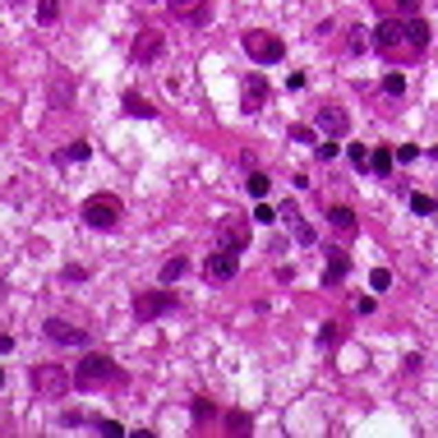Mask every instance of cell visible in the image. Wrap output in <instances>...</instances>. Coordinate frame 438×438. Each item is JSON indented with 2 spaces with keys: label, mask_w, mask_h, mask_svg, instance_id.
Returning <instances> with one entry per match:
<instances>
[{
  "label": "cell",
  "mask_w": 438,
  "mask_h": 438,
  "mask_svg": "<svg viewBox=\"0 0 438 438\" xmlns=\"http://www.w3.org/2000/svg\"><path fill=\"white\" fill-rule=\"evenodd\" d=\"M125 111H129V116H138V121H148V116H157V111H152V102H143L138 92H125Z\"/></svg>",
  "instance_id": "9a60e30c"
},
{
  "label": "cell",
  "mask_w": 438,
  "mask_h": 438,
  "mask_svg": "<svg viewBox=\"0 0 438 438\" xmlns=\"http://www.w3.org/2000/svg\"><path fill=\"white\" fill-rule=\"evenodd\" d=\"M337 152H342V148H337V138H323V143H318V152H314V157H318V162H333Z\"/></svg>",
  "instance_id": "d4e9b609"
},
{
  "label": "cell",
  "mask_w": 438,
  "mask_h": 438,
  "mask_svg": "<svg viewBox=\"0 0 438 438\" xmlns=\"http://www.w3.org/2000/svg\"><path fill=\"white\" fill-rule=\"evenodd\" d=\"M393 157L406 167V162H415V157H420V148H415V143H402V148H393Z\"/></svg>",
  "instance_id": "4316f807"
},
{
  "label": "cell",
  "mask_w": 438,
  "mask_h": 438,
  "mask_svg": "<svg viewBox=\"0 0 438 438\" xmlns=\"http://www.w3.org/2000/svg\"><path fill=\"white\" fill-rule=\"evenodd\" d=\"M227 429H231V434H244V429H249V415H240V410L227 415Z\"/></svg>",
  "instance_id": "83f0119b"
},
{
  "label": "cell",
  "mask_w": 438,
  "mask_h": 438,
  "mask_svg": "<svg viewBox=\"0 0 438 438\" xmlns=\"http://www.w3.org/2000/svg\"><path fill=\"white\" fill-rule=\"evenodd\" d=\"M393 167H397L393 148H374V152H369V171H374V176H388Z\"/></svg>",
  "instance_id": "7c38bea8"
},
{
  "label": "cell",
  "mask_w": 438,
  "mask_h": 438,
  "mask_svg": "<svg viewBox=\"0 0 438 438\" xmlns=\"http://www.w3.org/2000/svg\"><path fill=\"white\" fill-rule=\"evenodd\" d=\"M88 157H92V148L83 143V138H79V143H70V148H61V162H88Z\"/></svg>",
  "instance_id": "d6986e66"
},
{
  "label": "cell",
  "mask_w": 438,
  "mask_h": 438,
  "mask_svg": "<svg viewBox=\"0 0 438 438\" xmlns=\"http://www.w3.org/2000/svg\"><path fill=\"white\" fill-rule=\"evenodd\" d=\"M217 410H212V402H194V420H212Z\"/></svg>",
  "instance_id": "4dcf8cb0"
},
{
  "label": "cell",
  "mask_w": 438,
  "mask_h": 438,
  "mask_svg": "<svg viewBox=\"0 0 438 438\" xmlns=\"http://www.w3.org/2000/svg\"><path fill=\"white\" fill-rule=\"evenodd\" d=\"M0 388H5V369H0Z\"/></svg>",
  "instance_id": "d590c367"
},
{
  "label": "cell",
  "mask_w": 438,
  "mask_h": 438,
  "mask_svg": "<svg viewBox=\"0 0 438 438\" xmlns=\"http://www.w3.org/2000/svg\"><path fill=\"white\" fill-rule=\"evenodd\" d=\"M369 286H374V291H388V286H393V272H388V268H374V272H369Z\"/></svg>",
  "instance_id": "603a6c76"
},
{
  "label": "cell",
  "mask_w": 438,
  "mask_h": 438,
  "mask_svg": "<svg viewBox=\"0 0 438 438\" xmlns=\"http://www.w3.org/2000/svg\"><path fill=\"white\" fill-rule=\"evenodd\" d=\"M244 51H249V61H258V65H277L282 56H286V46L277 42L272 32H263V28L244 32Z\"/></svg>",
  "instance_id": "3957f363"
},
{
  "label": "cell",
  "mask_w": 438,
  "mask_h": 438,
  "mask_svg": "<svg viewBox=\"0 0 438 438\" xmlns=\"http://www.w3.org/2000/svg\"><path fill=\"white\" fill-rule=\"evenodd\" d=\"M46 337H51L56 346H83V328L65 323V318H46Z\"/></svg>",
  "instance_id": "9c48e42d"
},
{
  "label": "cell",
  "mask_w": 438,
  "mask_h": 438,
  "mask_svg": "<svg viewBox=\"0 0 438 438\" xmlns=\"http://www.w3.org/2000/svg\"><path fill=\"white\" fill-rule=\"evenodd\" d=\"M244 244H249V231H244V222H231V227H227V249H236V254H240Z\"/></svg>",
  "instance_id": "e0dca14e"
},
{
  "label": "cell",
  "mask_w": 438,
  "mask_h": 438,
  "mask_svg": "<svg viewBox=\"0 0 438 438\" xmlns=\"http://www.w3.org/2000/svg\"><path fill=\"white\" fill-rule=\"evenodd\" d=\"M0 351H14V337L10 333H0Z\"/></svg>",
  "instance_id": "e575fe53"
},
{
  "label": "cell",
  "mask_w": 438,
  "mask_h": 438,
  "mask_svg": "<svg viewBox=\"0 0 438 438\" xmlns=\"http://www.w3.org/2000/svg\"><path fill=\"white\" fill-rule=\"evenodd\" d=\"M383 92H388V97H402V92H406V79H402V74H388V79H383Z\"/></svg>",
  "instance_id": "cb8c5ba5"
},
{
  "label": "cell",
  "mask_w": 438,
  "mask_h": 438,
  "mask_svg": "<svg viewBox=\"0 0 438 438\" xmlns=\"http://www.w3.org/2000/svg\"><path fill=\"white\" fill-rule=\"evenodd\" d=\"M374 42L383 46V51H393L397 42H406V23H402V19H383L378 32H374Z\"/></svg>",
  "instance_id": "30bf717a"
},
{
  "label": "cell",
  "mask_w": 438,
  "mask_h": 438,
  "mask_svg": "<svg viewBox=\"0 0 438 438\" xmlns=\"http://www.w3.org/2000/svg\"><path fill=\"white\" fill-rule=\"evenodd\" d=\"M263 97H268V88H263V79H249V83H244V106L254 111V106H263Z\"/></svg>",
  "instance_id": "ac0fdd59"
},
{
  "label": "cell",
  "mask_w": 438,
  "mask_h": 438,
  "mask_svg": "<svg viewBox=\"0 0 438 438\" xmlns=\"http://www.w3.org/2000/svg\"><path fill=\"white\" fill-rule=\"evenodd\" d=\"M291 138H295V143H314V129H309V125H295Z\"/></svg>",
  "instance_id": "f546056e"
},
{
  "label": "cell",
  "mask_w": 438,
  "mask_h": 438,
  "mask_svg": "<svg viewBox=\"0 0 438 438\" xmlns=\"http://www.w3.org/2000/svg\"><path fill=\"white\" fill-rule=\"evenodd\" d=\"M70 383H74V374L61 369V364H42V369H32V393H37V397H65V393H70Z\"/></svg>",
  "instance_id": "7a4b0ae2"
},
{
  "label": "cell",
  "mask_w": 438,
  "mask_h": 438,
  "mask_svg": "<svg viewBox=\"0 0 438 438\" xmlns=\"http://www.w3.org/2000/svg\"><path fill=\"white\" fill-rule=\"evenodd\" d=\"M171 5H176V14H180V10H194V5H203V0H171Z\"/></svg>",
  "instance_id": "836d02e7"
},
{
  "label": "cell",
  "mask_w": 438,
  "mask_h": 438,
  "mask_svg": "<svg viewBox=\"0 0 438 438\" xmlns=\"http://www.w3.org/2000/svg\"><path fill=\"white\" fill-rule=\"evenodd\" d=\"M397 5H402V14H406V19L415 14V10H420V0H397Z\"/></svg>",
  "instance_id": "d6a6232c"
},
{
  "label": "cell",
  "mask_w": 438,
  "mask_h": 438,
  "mask_svg": "<svg viewBox=\"0 0 438 438\" xmlns=\"http://www.w3.org/2000/svg\"><path fill=\"white\" fill-rule=\"evenodd\" d=\"M97 429H102L106 438H121V434H125V429H121V424H116V420H102V424H97Z\"/></svg>",
  "instance_id": "1f68e13d"
},
{
  "label": "cell",
  "mask_w": 438,
  "mask_h": 438,
  "mask_svg": "<svg viewBox=\"0 0 438 438\" xmlns=\"http://www.w3.org/2000/svg\"><path fill=\"white\" fill-rule=\"evenodd\" d=\"M346 272H351V258L342 254V249H333V254H328V268H323V282H328V286H337Z\"/></svg>",
  "instance_id": "8fae6325"
},
{
  "label": "cell",
  "mask_w": 438,
  "mask_h": 438,
  "mask_svg": "<svg viewBox=\"0 0 438 438\" xmlns=\"http://www.w3.org/2000/svg\"><path fill=\"white\" fill-rule=\"evenodd\" d=\"M328 222H333L342 236H351V231H355V212H351V208H333V212H328Z\"/></svg>",
  "instance_id": "2e32d148"
},
{
  "label": "cell",
  "mask_w": 438,
  "mask_h": 438,
  "mask_svg": "<svg viewBox=\"0 0 438 438\" xmlns=\"http://www.w3.org/2000/svg\"><path fill=\"white\" fill-rule=\"evenodd\" d=\"M37 19L42 23H56L61 19V0H37Z\"/></svg>",
  "instance_id": "ffe728a7"
},
{
  "label": "cell",
  "mask_w": 438,
  "mask_h": 438,
  "mask_svg": "<svg viewBox=\"0 0 438 438\" xmlns=\"http://www.w3.org/2000/svg\"><path fill=\"white\" fill-rule=\"evenodd\" d=\"M318 129H323V138H342L351 129V116L342 106H323V111H318Z\"/></svg>",
  "instance_id": "ba28073f"
},
{
  "label": "cell",
  "mask_w": 438,
  "mask_h": 438,
  "mask_svg": "<svg viewBox=\"0 0 438 438\" xmlns=\"http://www.w3.org/2000/svg\"><path fill=\"white\" fill-rule=\"evenodd\" d=\"M111 374H116V364L106 360V355H97V351H92V355H83V360H79L74 383H79V388H102Z\"/></svg>",
  "instance_id": "277c9868"
},
{
  "label": "cell",
  "mask_w": 438,
  "mask_h": 438,
  "mask_svg": "<svg viewBox=\"0 0 438 438\" xmlns=\"http://www.w3.org/2000/svg\"><path fill=\"white\" fill-rule=\"evenodd\" d=\"M185 272H189V263H185V254H176V258H167V263H162V282L171 286V282H180Z\"/></svg>",
  "instance_id": "4fadbf2b"
},
{
  "label": "cell",
  "mask_w": 438,
  "mask_h": 438,
  "mask_svg": "<svg viewBox=\"0 0 438 438\" xmlns=\"http://www.w3.org/2000/svg\"><path fill=\"white\" fill-rule=\"evenodd\" d=\"M406 42H410V46H424V42H429V23H424V19H415V14L406 19Z\"/></svg>",
  "instance_id": "5bb4252c"
},
{
  "label": "cell",
  "mask_w": 438,
  "mask_h": 438,
  "mask_svg": "<svg viewBox=\"0 0 438 438\" xmlns=\"http://www.w3.org/2000/svg\"><path fill=\"white\" fill-rule=\"evenodd\" d=\"M337 337H342V333H337V323H323V333H318V342H323V346H337Z\"/></svg>",
  "instance_id": "f1b7e54d"
},
{
  "label": "cell",
  "mask_w": 438,
  "mask_h": 438,
  "mask_svg": "<svg viewBox=\"0 0 438 438\" xmlns=\"http://www.w3.org/2000/svg\"><path fill=\"white\" fill-rule=\"evenodd\" d=\"M236 268H240V263H236V249H212L208 263H203V277H208V282H231Z\"/></svg>",
  "instance_id": "8992f818"
},
{
  "label": "cell",
  "mask_w": 438,
  "mask_h": 438,
  "mask_svg": "<svg viewBox=\"0 0 438 438\" xmlns=\"http://www.w3.org/2000/svg\"><path fill=\"white\" fill-rule=\"evenodd\" d=\"M176 295H171V291H138L134 295V314L143 318V323H148V318H162V314H171V309H176Z\"/></svg>",
  "instance_id": "5b68a950"
},
{
  "label": "cell",
  "mask_w": 438,
  "mask_h": 438,
  "mask_svg": "<svg viewBox=\"0 0 438 438\" xmlns=\"http://www.w3.org/2000/svg\"><path fill=\"white\" fill-rule=\"evenodd\" d=\"M129 56H134L138 65L157 61V56H162V32H157V28H143V32L134 37V46H129Z\"/></svg>",
  "instance_id": "52a82bcc"
},
{
  "label": "cell",
  "mask_w": 438,
  "mask_h": 438,
  "mask_svg": "<svg viewBox=\"0 0 438 438\" xmlns=\"http://www.w3.org/2000/svg\"><path fill=\"white\" fill-rule=\"evenodd\" d=\"M434 208H438L434 194H415V198H410V212H415V217H429Z\"/></svg>",
  "instance_id": "44dd1931"
},
{
  "label": "cell",
  "mask_w": 438,
  "mask_h": 438,
  "mask_svg": "<svg viewBox=\"0 0 438 438\" xmlns=\"http://www.w3.org/2000/svg\"><path fill=\"white\" fill-rule=\"evenodd\" d=\"M83 222H88L92 231H116V227H121V198L92 194L88 203H83Z\"/></svg>",
  "instance_id": "6da1fadb"
},
{
  "label": "cell",
  "mask_w": 438,
  "mask_h": 438,
  "mask_svg": "<svg viewBox=\"0 0 438 438\" xmlns=\"http://www.w3.org/2000/svg\"><path fill=\"white\" fill-rule=\"evenodd\" d=\"M249 194L268 198V176H263V171H249Z\"/></svg>",
  "instance_id": "7402d4cb"
},
{
  "label": "cell",
  "mask_w": 438,
  "mask_h": 438,
  "mask_svg": "<svg viewBox=\"0 0 438 438\" xmlns=\"http://www.w3.org/2000/svg\"><path fill=\"white\" fill-rule=\"evenodd\" d=\"M351 167H355V171H369V152H364V143H355V148H351Z\"/></svg>",
  "instance_id": "484cf974"
}]
</instances>
